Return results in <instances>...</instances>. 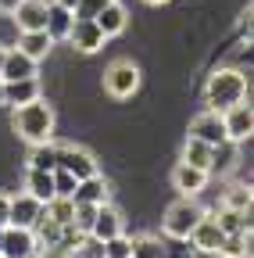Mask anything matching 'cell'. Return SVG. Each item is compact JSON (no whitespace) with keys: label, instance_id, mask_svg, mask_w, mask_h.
Instances as JSON below:
<instances>
[{"label":"cell","instance_id":"6da1fadb","mask_svg":"<svg viewBox=\"0 0 254 258\" xmlns=\"http://www.w3.org/2000/svg\"><path fill=\"white\" fill-rule=\"evenodd\" d=\"M247 101V72L243 69H233V64H226V69H215L204 83V104L211 111H226L233 104Z\"/></svg>","mask_w":254,"mask_h":258},{"label":"cell","instance_id":"7a4b0ae2","mask_svg":"<svg viewBox=\"0 0 254 258\" xmlns=\"http://www.w3.org/2000/svg\"><path fill=\"white\" fill-rule=\"evenodd\" d=\"M11 125H15V133H18L25 144H43V140L54 137V108L43 101V97H36V101L15 108Z\"/></svg>","mask_w":254,"mask_h":258},{"label":"cell","instance_id":"3957f363","mask_svg":"<svg viewBox=\"0 0 254 258\" xmlns=\"http://www.w3.org/2000/svg\"><path fill=\"white\" fill-rule=\"evenodd\" d=\"M201 215H204V208L197 205V198H179V201L168 205V212H165V219H161V230H165V237H172V240H186Z\"/></svg>","mask_w":254,"mask_h":258},{"label":"cell","instance_id":"277c9868","mask_svg":"<svg viewBox=\"0 0 254 258\" xmlns=\"http://www.w3.org/2000/svg\"><path fill=\"white\" fill-rule=\"evenodd\" d=\"M104 90L115 97V101H125V97H133V93L140 90V69H136L133 61H125V57L111 61L108 69H104Z\"/></svg>","mask_w":254,"mask_h":258},{"label":"cell","instance_id":"5b68a950","mask_svg":"<svg viewBox=\"0 0 254 258\" xmlns=\"http://www.w3.org/2000/svg\"><path fill=\"white\" fill-rule=\"evenodd\" d=\"M57 169L72 172L75 179H90V176L101 172L97 158H93L86 147H79V144H57Z\"/></svg>","mask_w":254,"mask_h":258},{"label":"cell","instance_id":"8992f818","mask_svg":"<svg viewBox=\"0 0 254 258\" xmlns=\"http://www.w3.org/2000/svg\"><path fill=\"white\" fill-rule=\"evenodd\" d=\"M0 254L4 258H40V244H36L33 230L4 226V233H0Z\"/></svg>","mask_w":254,"mask_h":258},{"label":"cell","instance_id":"52a82bcc","mask_svg":"<svg viewBox=\"0 0 254 258\" xmlns=\"http://www.w3.org/2000/svg\"><path fill=\"white\" fill-rule=\"evenodd\" d=\"M222 125H226V140L229 144H247L250 133H254V111H250V104L240 101V104L226 108V111H222Z\"/></svg>","mask_w":254,"mask_h":258},{"label":"cell","instance_id":"ba28073f","mask_svg":"<svg viewBox=\"0 0 254 258\" xmlns=\"http://www.w3.org/2000/svg\"><path fill=\"white\" fill-rule=\"evenodd\" d=\"M68 43H72L79 54H97V50L108 43V36L101 32V25L93 22V18H82V15H75V22H72V32H68Z\"/></svg>","mask_w":254,"mask_h":258},{"label":"cell","instance_id":"9c48e42d","mask_svg":"<svg viewBox=\"0 0 254 258\" xmlns=\"http://www.w3.org/2000/svg\"><path fill=\"white\" fill-rule=\"evenodd\" d=\"M186 240L194 244V251L218 254V247H222V240H226V233H222V226L215 222V212H204V215L197 219V226L190 230V237H186Z\"/></svg>","mask_w":254,"mask_h":258},{"label":"cell","instance_id":"30bf717a","mask_svg":"<svg viewBox=\"0 0 254 258\" xmlns=\"http://www.w3.org/2000/svg\"><path fill=\"white\" fill-rule=\"evenodd\" d=\"M190 137L204 140L208 147L226 144V125H222V115H218V111H211V108H204L194 122H190Z\"/></svg>","mask_w":254,"mask_h":258},{"label":"cell","instance_id":"8fae6325","mask_svg":"<svg viewBox=\"0 0 254 258\" xmlns=\"http://www.w3.org/2000/svg\"><path fill=\"white\" fill-rule=\"evenodd\" d=\"M118 233H125L122 212H118L111 201L97 205V219H93V226H90V237H97V240H111V237H118Z\"/></svg>","mask_w":254,"mask_h":258},{"label":"cell","instance_id":"7c38bea8","mask_svg":"<svg viewBox=\"0 0 254 258\" xmlns=\"http://www.w3.org/2000/svg\"><path fill=\"white\" fill-rule=\"evenodd\" d=\"M208 172L194 169V165H186V161H179V165L172 169V186L183 194V198H197L201 190H208Z\"/></svg>","mask_w":254,"mask_h":258},{"label":"cell","instance_id":"4fadbf2b","mask_svg":"<svg viewBox=\"0 0 254 258\" xmlns=\"http://www.w3.org/2000/svg\"><path fill=\"white\" fill-rule=\"evenodd\" d=\"M93 22H97L101 32L111 40V36H118V32H125V25H129V11H125V4H118V0H108V4L93 15Z\"/></svg>","mask_w":254,"mask_h":258},{"label":"cell","instance_id":"5bb4252c","mask_svg":"<svg viewBox=\"0 0 254 258\" xmlns=\"http://www.w3.org/2000/svg\"><path fill=\"white\" fill-rule=\"evenodd\" d=\"M36 64H40V61H33L29 54H22L18 47H8L4 64H0V79H4V83H11V79H29V76H36Z\"/></svg>","mask_w":254,"mask_h":258},{"label":"cell","instance_id":"9a60e30c","mask_svg":"<svg viewBox=\"0 0 254 258\" xmlns=\"http://www.w3.org/2000/svg\"><path fill=\"white\" fill-rule=\"evenodd\" d=\"M40 212H43V205L33 198V194H15V198H11V219H8V226L33 230V222L40 219Z\"/></svg>","mask_w":254,"mask_h":258},{"label":"cell","instance_id":"2e32d148","mask_svg":"<svg viewBox=\"0 0 254 258\" xmlns=\"http://www.w3.org/2000/svg\"><path fill=\"white\" fill-rule=\"evenodd\" d=\"M72 22H75V11L61 8L57 0H54V4H47V22H43V29H47V36H50L54 43L68 40V32H72Z\"/></svg>","mask_w":254,"mask_h":258},{"label":"cell","instance_id":"e0dca14e","mask_svg":"<svg viewBox=\"0 0 254 258\" xmlns=\"http://www.w3.org/2000/svg\"><path fill=\"white\" fill-rule=\"evenodd\" d=\"M40 97V79L29 76V79H11L4 83V104L8 108H18V104H29Z\"/></svg>","mask_w":254,"mask_h":258},{"label":"cell","instance_id":"ac0fdd59","mask_svg":"<svg viewBox=\"0 0 254 258\" xmlns=\"http://www.w3.org/2000/svg\"><path fill=\"white\" fill-rule=\"evenodd\" d=\"M47 22V4L43 0H22L15 8V25L18 32H33V29H43Z\"/></svg>","mask_w":254,"mask_h":258},{"label":"cell","instance_id":"d6986e66","mask_svg":"<svg viewBox=\"0 0 254 258\" xmlns=\"http://www.w3.org/2000/svg\"><path fill=\"white\" fill-rule=\"evenodd\" d=\"M50 47H54V40L47 36V29H33V32H18V50H22V54H29L33 61H43V57L50 54Z\"/></svg>","mask_w":254,"mask_h":258},{"label":"cell","instance_id":"ffe728a7","mask_svg":"<svg viewBox=\"0 0 254 258\" xmlns=\"http://www.w3.org/2000/svg\"><path fill=\"white\" fill-rule=\"evenodd\" d=\"M72 201H86V205H104L108 201V179L97 172V176H90V179H79L75 183V194H72Z\"/></svg>","mask_w":254,"mask_h":258},{"label":"cell","instance_id":"44dd1931","mask_svg":"<svg viewBox=\"0 0 254 258\" xmlns=\"http://www.w3.org/2000/svg\"><path fill=\"white\" fill-rule=\"evenodd\" d=\"M25 194H33L40 205H47V201L54 198V172L29 169V172H25Z\"/></svg>","mask_w":254,"mask_h":258},{"label":"cell","instance_id":"7402d4cb","mask_svg":"<svg viewBox=\"0 0 254 258\" xmlns=\"http://www.w3.org/2000/svg\"><path fill=\"white\" fill-rule=\"evenodd\" d=\"M215 222L222 226V233H250V212H240V208L222 205L215 212Z\"/></svg>","mask_w":254,"mask_h":258},{"label":"cell","instance_id":"603a6c76","mask_svg":"<svg viewBox=\"0 0 254 258\" xmlns=\"http://www.w3.org/2000/svg\"><path fill=\"white\" fill-rule=\"evenodd\" d=\"M183 161H186V165H194V169H201V172H208V169H211V147H208L204 140H197V137H186V144H183Z\"/></svg>","mask_w":254,"mask_h":258},{"label":"cell","instance_id":"cb8c5ba5","mask_svg":"<svg viewBox=\"0 0 254 258\" xmlns=\"http://www.w3.org/2000/svg\"><path fill=\"white\" fill-rule=\"evenodd\" d=\"M29 169H43V172H54V169H57V144H54V140L33 144V154H29Z\"/></svg>","mask_w":254,"mask_h":258},{"label":"cell","instance_id":"d4e9b609","mask_svg":"<svg viewBox=\"0 0 254 258\" xmlns=\"http://www.w3.org/2000/svg\"><path fill=\"white\" fill-rule=\"evenodd\" d=\"M250 201H254V194L247 183H229L226 190H222V205L226 208H240V212H250Z\"/></svg>","mask_w":254,"mask_h":258},{"label":"cell","instance_id":"484cf974","mask_svg":"<svg viewBox=\"0 0 254 258\" xmlns=\"http://www.w3.org/2000/svg\"><path fill=\"white\" fill-rule=\"evenodd\" d=\"M133 240V254L129 258H168V251H165V244H161V237H129Z\"/></svg>","mask_w":254,"mask_h":258},{"label":"cell","instance_id":"4316f807","mask_svg":"<svg viewBox=\"0 0 254 258\" xmlns=\"http://www.w3.org/2000/svg\"><path fill=\"white\" fill-rule=\"evenodd\" d=\"M93 219H97V205H86V201H75V215H72V226L82 233V237H90V226H93Z\"/></svg>","mask_w":254,"mask_h":258},{"label":"cell","instance_id":"83f0119b","mask_svg":"<svg viewBox=\"0 0 254 258\" xmlns=\"http://www.w3.org/2000/svg\"><path fill=\"white\" fill-rule=\"evenodd\" d=\"M101 244H104V258H129L133 254V240L125 233H118L111 240H101Z\"/></svg>","mask_w":254,"mask_h":258},{"label":"cell","instance_id":"f1b7e54d","mask_svg":"<svg viewBox=\"0 0 254 258\" xmlns=\"http://www.w3.org/2000/svg\"><path fill=\"white\" fill-rule=\"evenodd\" d=\"M75 176L72 172H65V169H54V194H57V198H72V194H75Z\"/></svg>","mask_w":254,"mask_h":258},{"label":"cell","instance_id":"f546056e","mask_svg":"<svg viewBox=\"0 0 254 258\" xmlns=\"http://www.w3.org/2000/svg\"><path fill=\"white\" fill-rule=\"evenodd\" d=\"M72 258H104V244H101L97 237H82V244L75 247Z\"/></svg>","mask_w":254,"mask_h":258},{"label":"cell","instance_id":"4dcf8cb0","mask_svg":"<svg viewBox=\"0 0 254 258\" xmlns=\"http://www.w3.org/2000/svg\"><path fill=\"white\" fill-rule=\"evenodd\" d=\"M104 4H108V0H79V11H75V15H82V18H93V15H97Z\"/></svg>","mask_w":254,"mask_h":258},{"label":"cell","instance_id":"1f68e13d","mask_svg":"<svg viewBox=\"0 0 254 258\" xmlns=\"http://www.w3.org/2000/svg\"><path fill=\"white\" fill-rule=\"evenodd\" d=\"M8 219H11V194H0V230L8 226Z\"/></svg>","mask_w":254,"mask_h":258},{"label":"cell","instance_id":"d6a6232c","mask_svg":"<svg viewBox=\"0 0 254 258\" xmlns=\"http://www.w3.org/2000/svg\"><path fill=\"white\" fill-rule=\"evenodd\" d=\"M18 4H22V0H0V15H15Z\"/></svg>","mask_w":254,"mask_h":258},{"label":"cell","instance_id":"836d02e7","mask_svg":"<svg viewBox=\"0 0 254 258\" xmlns=\"http://www.w3.org/2000/svg\"><path fill=\"white\" fill-rule=\"evenodd\" d=\"M61 8H68V11H79V0H57Z\"/></svg>","mask_w":254,"mask_h":258},{"label":"cell","instance_id":"e575fe53","mask_svg":"<svg viewBox=\"0 0 254 258\" xmlns=\"http://www.w3.org/2000/svg\"><path fill=\"white\" fill-rule=\"evenodd\" d=\"M143 4H150V8H161V4H168V0H143Z\"/></svg>","mask_w":254,"mask_h":258},{"label":"cell","instance_id":"d590c367","mask_svg":"<svg viewBox=\"0 0 254 258\" xmlns=\"http://www.w3.org/2000/svg\"><path fill=\"white\" fill-rule=\"evenodd\" d=\"M4 54H8V47H4V43H0V64H4Z\"/></svg>","mask_w":254,"mask_h":258},{"label":"cell","instance_id":"8d00e7d4","mask_svg":"<svg viewBox=\"0 0 254 258\" xmlns=\"http://www.w3.org/2000/svg\"><path fill=\"white\" fill-rule=\"evenodd\" d=\"M0 104H4V79H0Z\"/></svg>","mask_w":254,"mask_h":258},{"label":"cell","instance_id":"74e56055","mask_svg":"<svg viewBox=\"0 0 254 258\" xmlns=\"http://www.w3.org/2000/svg\"><path fill=\"white\" fill-rule=\"evenodd\" d=\"M211 258H226V254H211Z\"/></svg>","mask_w":254,"mask_h":258},{"label":"cell","instance_id":"f35d334b","mask_svg":"<svg viewBox=\"0 0 254 258\" xmlns=\"http://www.w3.org/2000/svg\"><path fill=\"white\" fill-rule=\"evenodd\" d=\"M43 4H54V0H43Z\"/></svg>","mask_w":254,"mask_h":258},{"label":"cell","instance_id":"ab89813d","mask_svg":"<svg viewBox=\"0 0 254 258\" xmlns=\"http://www.w3.org/2000/svg\"><path fill=\"white\" fill-rule=\"evenodd\" d=\"M0 233H4V230H0Z\"/></svg>","mask_w":254,"mask_h":258},{"label":"cell","instance_id":"60d3db41","mask_svg":"<svg viewBox=\"0 0 254 258\" xmlns=\"http://www.w3.org/2000/svg\"><path fill=\"white\" fill-rule=\"evenodd\" d=\"M0 258H4V254H0Z\"/></svg>","mask_w":254,"mask_h":258}]
</instances>
